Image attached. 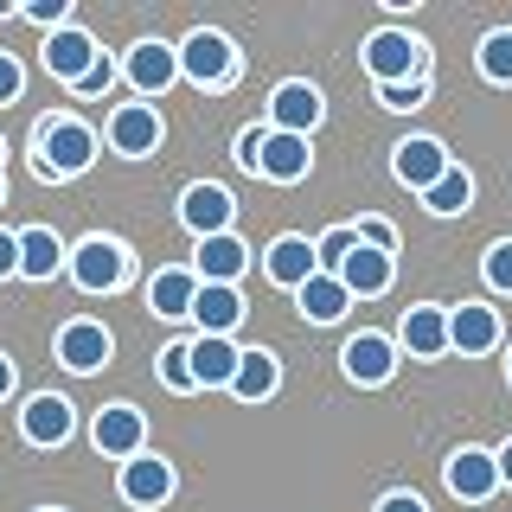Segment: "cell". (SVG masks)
I'll list each match as a JSON object with an SVG mask.
<instances>
[{"label":"cell","mask_w":512,"mask_h":512,"mask_svg":"<svg viewBox=\"0 0 512 512\" xmlns=\"http://www.w3.org/2000/svg\"><path fill=\"white\" fill-rule=\"evenodd\" d=\"M96 160V135L77 116H45L39 135H32V167H39V180H77V173H90Z\"/></svg>","instance_id":"obj_1"},{"label":"cell","mask_w":512,"mask_h":512,"mask_svg":"<svg viewBox=\"0 0 512 512\" xmlns=\"http://www.w3.org/2000/svg\"><path fill=\"white\" fill-rule=\"evenodd\" d=\"M64 269H71V282L84 288V295H109V288L128 282V250L116 237H84V244L64 256Z\"/></svg>","instance_id":"obj_2"},{"label":"cell","mask_w":512,"mask_h":512,"mask_svg":"<svg viewBox=\"0 0 512 512\" xmlns=\"http://www.w3.org/2000/svg\"><path fill=\"white\" fill-rule=\"evenodd\" d=\"M180 52V77H192V84H205V90H224L237 77V52H231V39L212 26H199V32H186V45H173Z\"/></svg>","instance_id":"obj_3"},{"label":"cell","mask_w":512,"mask_h":512,"mask_svg":"<svg viewBox=\"0 0 512 512\" xmlns=\"http://www.w3.org/2000/svg\"><path fill=\"white\" fill-rule=\"evenodd\" d=\"M365 71L378 77V90L384 84H404V77H423L429 71V52L423 45L410 39V32H372V39H365Z\"/></svg>","instance_id":"obj_4"},{"label":"cell","mask_w":512,"mask_h":512,"mask_svg":"<svg viewBox=\"0 0 512 512\" xmlns=\"http://www.w3.org/2000/svg\"><path fill=\"white\" fill-rule=\"evenodd\" d=\"M90 442H96V455H109V461H135L141 442H148V416L135 404H103L96 423H90Z\"/></svg>","instance_id":"obj_5"},{"label":"cell","mask_w":512,"mask_h":512,"mask_svg":"<svg viewBox=\"0 0 512 512\" xmlns=\"http://www.w3.org/2000/svg\"><path fill=\"white\" fill-rule=\"evenodd\" d=\"M122 77L141 96H160V90L180 84V52H173L167 39H135V45H128V58H122Z\"/></svg>","instance_id":"obj_6"},{"label":"cell","mask_w":512,"mask_h":512,"mask_svg":"<svg viewBox=\"0 0 512 512\" xmlns=\"http://www.w3.org/2000/svg\"><path fill=\"white\" fill-rule=\"evenodd\" d=\"M71 429H77V404H71V397H58V391L26 397V410H20V436H26L32 448H58V442H71Z\"/></svg>","instance_id":"obj_7"},{"label":"cell","mask_w":512,"mask_h":512,"mask_svg":"<svg viewBox=\"0 0 512 512\" xmlns=\"http://www.w3.org/2000/svg\"><path fill=\"white\" fill-rule=\"evenodd\" d=\"M52 346H58V365L77 372V378H90V372L109 365V327H103V320H64Z\"/></svg>","instance_id":"obj_8"},{"label":"cell","mask_w":512,"mask_h":512,"mask_svg":"<svg viewBox=\"0 0 512 512\" xmlns=\"http://www.w3.org/2000/svg\"><path fill=\"white\" fill-rule=\"evenodd\" d=\"M116 487H122V500H128V506H167V500H173V461L141 448L135 461H122Z\"/></svg>","instance_id":"obj_9"},{"label":"cell","mask_w":512,"mask_h":512,"mask_svg":"<svg viewBox=\"0 0 512 512\" xmlns=\"http://www.w3.org/2000/svg\"><path fill=\"white\" fill-rule=\"evenodd\" d=\"M231 218H237V199L224 186L212 180H199V186H186L180 192V224L192 237H218V231H231Z\"/></svg>","instance_id":"obj_10"},{"label":"cell","mask_w":512,"mask_h":512,"mask_svg":"<svg viewBox=\"0 0 512 512\" xmlns=\"http://www.w3.org/2000/svg\"><path fill=\"white\" fill-rule=\"evenodd\" d=\"M500 346V308H487V301H461V308H448V352H480Z\"/></svg>","instance_id":"obj_11"},{"label":"cell","mask_w":512,"mask_h":512,"mask_svg":"<svg viewBox=\"0 0 512 512\" xmlns=\"http://www.w3.org/2000/svg\"><path fill=\"white\" fill-rule=\"evenodd\" d=\"M244 288H224V282H199V295H192V320H199V333H212V340H231L237 327H244Z\"/></svg>","instance_id":"obj_12"},{"label":"cell","mask_w":512,"mask_h":512,"mask_svg":"<svg viewBox=\"0 0 512 512\" xmlns=\"http://www.w3.org/2000/svg\"><path fill=\"white\" fill-rule=\"evenodd\" d=\"M244 269H250V250H244V237H237V231L199 237V250H192V276H199V282L237 288V276H244Z\"/></svg>","instance_id":"obj_13"},{"label":"cell","mask_w":512,"mask_h":512,"mask_svg":"<svg viewBox=\"0 0 512 512\" xmlns=\"http://www.w3.org/2000/svg\"><path fill=\"white\" fill-rule=\"evenodd\" d=\"M448 493H455V500H493V493H500V461L487 455V448H455V455H448Z\"/></svg>","instance_id":"obj_14"},{"label":"cell","mask_w":512,"mask_h":512,"mask_svg":"<svg viewBox=\"0 0 512 512\" xmlns=\"http://www.w3.org/2000/svg\"><path fill=\"white\" fill-rule=\"evenodd\" d=\"M391 167H397V180H404L410 192H429L442 180L455 160H448L442 141H429V135H410V141H397V154H391Z\"/></svg>","instance_id":"obj_15"},{"label":"cell","mask_w":512,"mask_h":512,"mask_svg":"<svg viewBox=\"0 0 512 512\" xmlns=\"http://www.w3.org/2000/svg\"><path fill=\"white\" fill-rule=\"evenodd\" d=\"M109 148L128 154V160L154 154V148H160V116H154V103H116V116H109Z\"/></svg>","instance_id":"obj_16"},{"label":"cell","mask_w":512,"mask_h":512,"mask_svg":"<svg viewBox=\"0 0 512 512\" xmlns=\"http://www.w3.org/2000/svg\"><path fill=\"white\" fill-rule=\"evenodd\" d=\"M186 359H192V384H199V391H218V384L231 391L244 346H237V340H212V333H199V340H186Z\"/></svg>","instance_id":"obj_17"},{"label":"cell","mask_w":512,"mask_h":512,"mask_svg":"<svg viewBox=\"0 0 512 512\" xmlns=\"http://www.w3.org/2000/svg\"><path fill=\"white\" fill-rule=\"evenodd\" d=\"M340 365H346L352 384H391V372H397V346L384 340V333H352L346 352H340Z\"/></svg>","instance_id":"obj_18"},{"label":"cell","mask_w":512,"mask_h":512,"mask_svg":"<svg viewBox=\"0 0 512 512\" xmlns=\"http://www.w3.org/2000/svg\"><path fill=\"white\" fill-rule=\"evenodd\" d=\"M96 58H103V52H96V39H90L84 26H58L52 39H45V71H52L58 84H77Z\"/></svg>","instance_id":"obj_19"},{"label":"cell","mask_w":512,"mask_h":512,"mask_svg":"<svg viewBox=\"0 0 512 512\" xmlns=\"http://www.w3.org/2000/svg\"><path fill=\"white\" fill-rule=\"evenodd\" d=\"M269 128H276V135H314L320 128V90L314 84H282L269 96Z\"/></svg>","instance_id":"obj_20"},{"label":"cell","mask_w":512,"mask_h":512,"mask_svg":"<svg viewBox=\"0 0 512 512\" xmlns=\"http://www.w3.org/2000/svg\"><path fill=\"white\" fill-rule=\"evenodd\" d=\"M308 167H314L308 135H276V128H269V141H263V167H256V180L295 186V180H308Z\"/></svg>","instance_id":"obj_21"},{"label":"cell","mask_w":512,"mask_h":512,"mask_svg":"<svg viewBox=\"0 0 512 512\" xmlns=\"http://www.w3.org/2000/svg\"><path fill=\"white\" fill-rule=\"evenodd\" d=\"M263 276L276 282V288H301L308 276H320V263H314V244L308 237H276L263 256Z\"/></svg>","instance_id":"obj_22"},{"label":"cell","mask_w":512,"mask_h":512,"mask_svg":"<svg viewBox=\"0 0 512 512\" xmlns=\"http://www.w3.org/2000/svg\"><path fill=\"white\" fill-rule=\"evenodd\" d=\"M64 256H71V250L58 244L52 224H26V231H20V276L26 282H52L64 269Z\"/></svg>","instance_id":"obj_23"},{"label":"cell","mask_w":512,"mask_h":512,"mask_svg":"<svg viewBox=\"0 0 512 512\" xmlns=\"http://www.w3.org/2000/svg\"><path fill=\"white\" fill-rule=\"evenodd\" d=\"M391 276H397V263H391V256H378V250H365V244L340 263V288H346L352 301H359V295H384Z\"/></svg>","instance_id":"obj_24"},{"label":"cell","mask_w":512,"mask_h":512,"mask_svg":"<svg viewBox=\"0 0 512 512\" xmlns=\"http://www.w3.org/2000/svg\"><path fill=\"white\" fill-rule=\"evenodd\" d=\"M192 295H199V276H192V269H160L148 282V308L160 320H192Z\"/></svg>","instance_id":"obj_25"},{"label":"cell","mask_w":512,"mask_h":512,"mask_svg":"<svg viewBox=\"0 0 512 512\" xmlns=\"http://www.w3.org/2000/svg\"><path fill=\"white\" fill-rule=\"evenodd\" d=\"M295 308L314 320V327H333V320H340L346 308H352V295L340 288V276H308L295 288Z\"/></svg>","instance_id":"obj_26"},{"label":"cell","mask_w":512,"mask_h":512,"mask_svg":"<svg viewBox=\"0 0 512 512\" xmlns=\"http://www.w3.org/2000/svg\"><path fill=\"white\" fill-rule=\"evenodd\" d=\"M282 384V365H276V352H263V346H244V359H237V378H231V391L244 397V404H263L269 391Z\"/></svg>","instance_id":"obj_27"},{"label":"cell","mask_w":512,"mask_h":512,"mask_svg":"<svg viewBox=\"0 0 512 512\" xmlns=\"http://www.w3.org/2000/svg\"><path fill=\"white\" fill-rule=\"evenodd\" d=\"M404 346L416 359H442L448 352V308H410L404 314Z\"/></svg>","instance_id":"obj_28"},{"label":"cell","mask_w":512,"mask_h":512,"mask_svg":"<svg viewBox=\"0 0 512 512\" xmlns=\"http://www.w3.org/2000/svg\"><path fill=\"white\" fill-rule=\"evenodd\" d=\"M468 199H474V173H468V167H448L442 180L423 192V205H429L436 218H455V212H468Z\"/></svg>","instance_id":"obj_29"},{"label":"cell","mask_w":512,"mask_h":512,"mask_svg":"<svg viewBox=\"0 0 512 512\" xmlns=\"http://www.w3.org/2000/svg\"><path fill=\"white\" fill-rule=\"evenodd\" d=\"M352 250H359V231H352V224H340V231H327V237L314 244V263H320V276H340V263H346Z\"/></svg>","instance_id":"obj_30"},{"label":"cell","mask_w":512,"mask_h":512,"mask_svg":"<svg viewBox=\"0 0 512 512\" xmlns=\"http://www.w3.org/2000/svg\"><path fill=\"white\" fill-rule=\"evenodd\" d=\"M154 372L167 391H199L192 384V359H186V340H173V346H160V359H154Z\"/></svg>","instance_id":"obj_31"},{"label":"cell","mask_w":512,"mask_h":512,"mask_svg":"<svg viewBox=\"0 0 512 512\" xmlns=\"http://www.w3.org/2000/svg\"><path fill=\"white\" fill-rule=\"evenodd\" d=\"M480 71H487L493 84H512V26L480 39Z\"/></svg>","instance_id":"obj_32"},{"label":"cell","mask_w":512,"mask_h":512,"mask_svg":"<svg viewBox=\"0 0 512 512\" xmlns=\"http://www.w3.org/2000/svg\"><path fill=\"white\" fill-rule=\"evenodd\" d=\"M352 231H359V244H365V250L397 256V224H391V218H365V224H352Z\"/></svg>","instance_id":"obj_33"},{"label":"cell","mask_w":512,"mask_h":512,"mask_svg":"<svg viewBox=\"0 0 512 512\" xmlns=\"http://www.w3.org/2000/svg\"><path fill=\"white\" fill-rule=\"evenodd\" d=\"M487 288L493 295H512V237L487 250Z\"/></svg>","instance_id":"obj_34"},{"label":"cell","mask_w":512,"mask_h":512,"mask_svg":"<svg viewBox=\"0 0 512 512\" xmlns=\"http://www.w3.org/2000/svg\"><path fill=\"white\" fill-rule=\"evenodd\" d=\"M263 141H269V122H250L244 135H237V167H244V173L263 167Z\"/></svg>","instance_id":"obj_35"},{"label":"cell","mask_w":512,"mask_h":512,"mask_svg":"<svg viewBox=\"0 0 512 512\" xmlns=\"http://www.w3.org/2000/svg\"><path fill=\"white\" fill-rule=\"evenodd\" d=\"M429 96V71L423 77H404V84H384V109H416Z\"/></svg>","instance_id":"obj_36"},{"label":"cell","mask_w":512,"mask_h":512,"mask_svg":"<svg viewBox=\"0 0 512 512\" xmlns=\"http://www.w3.org/2000/svg\"><path fill=\"white\" fill-rule=\"evenodd\" d=\"M109 84H116V58H109V52H103V58H96V64H90V71H84V77H77V84H71V90H77V96H103Z\"/></svg>","instance_id":"obj_37"},{"label":"cell","mask_w":512,"mask_h":512,"mask_svg":"<svg viewBox=\"0 0 512 512\" xmlns=\"http://www.w3.org/2000/svg\"><path fill=\"white\" fill-rule=\"evenodd\" d=\"M20 90H26V64L13 58V52H0V109L20 103Z\"/></svg>","instance_id":"obj_38"},{"label":"cell","mask_w":512,"mask_h":512,"mask_svg":"<svg viewBox=\"0 0 512 512\" xmlns=\"http://www.w3.org/2000/svg\"><path fill=\"white\" fill-rule=\"evenodd\" d=\"M20 13H26V20H39V26H52V32L71 26V0H26Z\"/></svg>","instance_id":"obj_39"},{"label":"cell","mask_w":512,"mask_h":512,"mask_svg":"<svg viewBox=\"0 0 512 512\" xmlns=\"http://www.w3.org/2000/svg\"><path fill=\"white\" fill-rule=\"evenodd\" d=\"M20 276V231H0V282Z\"/></svg>","instance_id":"obj_40"},{"label":"cell","mask_w":512,"mask_h":512,"mask_svg":"<svg viewBox=\"0 0 512 512\" xmlns=\"http://www.w3.org/2000/svg\"><path fill=\"white\" fill-rule=\"evenodd\" d=\"M378 512H429V506L416 500V493H384V500H378Z\"/></svg>","instance_id":"obj_41"},{"label":"cell","mask_w":512,"mask_h":512,"mask_svg":"<svg viewBox=\"0 0 512 512\" xmlns=\"http://www.w3.org/2000/svg\"><path fill=\"white\" fill-rule=\"evenodd\" d=\"M493 461H500V487H512V442H506V448H500Z\"/></svg>","instance_id":"obj_42"},{"label":"cell","mask_w":512,"mask_h":512,"mask_svg":"<svg viewBox=\"0 0 512 512\" xmlns=\"http://www.w3.org/2000/svg\"><path fill=\"white\" fill-rule=\"evenodd\" d=\"M0 397H13V359L0 352Z\"/></svg>","instance_id":"obj_43"},{"label":"cell","mask_w":512,"mask_h":512,"mask_svg":"<svg viewBox=\"0 0 512 512\" xmlns=\"http://www.w3.org/2000/svg\"><path fill=\"white\" fill-rule=\"evenodd\" d=\"M506 378H512V352H506Z\"/></svg>","instance_id":"obj_44"},{"label":"cell","mask_w":512,"mask_h":512,"mask_svg":"<svg viewBox=\"0 0 512 512\" xmlns=\"http://www.w3.org/2000/svg\"><path fill=\"white\" fill-rule=\"evenodd\" d=\"M39 512H64V506H39Z\"/></svg>","instance_id":"obj_45"},{"label":"cell","mask_w":512,"mask_h":512,"mask_svg":"<svg viewBox=\"0 0 512 512\" xmlns=\"http://www.w3.org/2000/svg\"><path fill=\"white\" fill-rule=\"evenodd\" d=\"M0 199H7V180H0Z\"/></svg>","instance_id":"obj_46"},{"label":"cell","mask_w":512,"mask_h":512,"mask_svg":"<svg viewBox=\"0 0 512 512\" xmlns=\"http://www.w3.org/2000/svg\"><path fill=\"white\" fill-rule=\"evenodd\" d=\"M0 154H7V141H0Z\"/></svg>","instance_id":"obj_47"}]
</instances>
